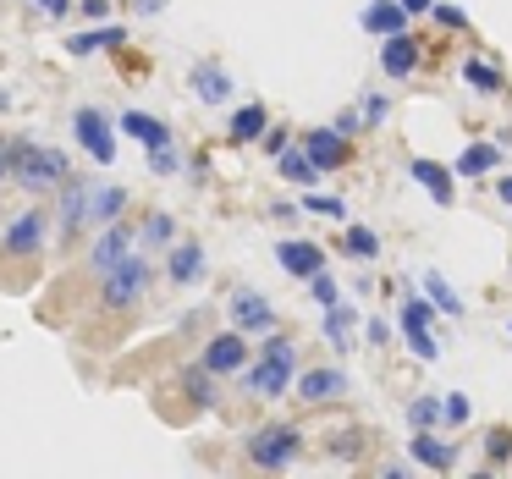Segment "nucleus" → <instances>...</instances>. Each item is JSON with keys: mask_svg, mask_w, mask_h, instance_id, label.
I'll list each match as a JSON object with an SVG mask.
<instances>
[{"mask_svg": "<svg viewBox=\"0 0 512 479\" xmlns=\"http://www.w3.org/2000/svg\"><path fill=\"white\" fill-rule=\"evenodd\" d=\"M122 133H127V138H138L144 149L171 144V127H166V122H155V116H144V111H122Z\"/></svg>", "mask_w": 512, "mask_h": 479, "instance_id": "22", "label": "nucleus"}, {"mask_svg": "<svg viewBox=\"0 0 512 479\" xmlns=\"http://www.w3.org/2000/svg\"><path fill=\"white\" fill-rule=\"evenodd\" d=\"M364 336L380 347V342H391V325H386V320H369V331H364Z\"/></svg>", "mask_w": 512, "mask_h": 479, "instance_id": "45", "label": "nucleus"}, {"mask_svg": "<svg viewBox=\"0 0 512 479\" xmlns=\"http://www.w3.org/2000/svg\"><path fill=\"white\" fill-rule=\"evenodd\" d=\"M501 160V149L496 144H468L463 155H457V177H485L490 166Z\"/></svg>", "mask_w": 512, "mask_h": 479, "instance_id": "28", "label": "nucleus"}, {"mask_svg": "<svg viewBox=\"0 0 512 479\" xmlns=\"http://www.w3.org/2000/svg\"><path fill=\"white\" fill-rule=\"evenodd\" d=\"M56 243H78L83 232H89V188L83 182H72L67 193H61V226H56Z\"/></svg>", "mask_w": 512, "mask_h": 479, "instance_id": "13", "label": "nucleus"}, {"mask_svg": "<svg viewBox=\"0 0 512 479\" xmlns=\"http://www.w3.org/2000/svg\"><path fill=\"white\" fill-rule=\"evenodd\" d=\"M303 155L314 160V171H342L347 160H353V138L336 133V127H314V133L303 138Z\"/></svg>", "mask_w": 512, "mask_h": 479, "instance_id": "7", "label": "nucleus"}, {"mask_svg": "<svg viewBox=\"0 0 512 479\" xmlns=\"http://www.w3.org/2000/svg\"><path fill=\"white\" fill-rule=\"evenodd\" d=\"M72 133H78V144H83V155H89V160H100V166H111V160H116V133H111V122H105L94 105H83V111L72 116Z\"/></svg>", "mask_w": 512, "mask_h": 479, "instance_id": "6", "label": "nucleus"}, {"mask_svg": "<svg viewBox=\"0 0 512 479\" xmlns=\"http://www.w3.org/2000/svg\"><path fill=\"white\" fill-rule=\"evenodd\" d=\"M133 12L149 17V12H166V0H133Z\"/></svg>", "mask_w": 512, "mask_h": 479, "instance_id": "48", "label": "nucleus"}, {"mask_svg": "<svg viewBox=\"0 0 512 479\" xmlns=\"http://www.w3.org/2000/svg\"><path fill=\"white\" fill-rule=\"evenodd\" d=\"M226 314H232V325L243 336H265V331H276V303L265 298V292H254V287H237L232 292V303H226Z\"/></svg>", "mask_w": 512, "mask_h": 479, "instance_id": "5", "label": "nucleus"}, {"mask_svg": "<svg viewBox=\"0 0 512 479\" xmlns=\"http://www.w3.org/2000/svg\"><path fill=\"white\" fill-rule=\"evenodd\" d=\"M177 386H182V397H188L193 408H215V375H210L204 364L182 369V375H177Z\"/></svg>", "mask_w": 512, "mask_h": 479, "instance_id": "23", "label": "nucleus"}, {"mask_svg": "<svg viewBox=\"0 0 512 479\" xmlns=\"http://www.w3.org/2000/svg\"><path fill=\"white\" fill-rule=\"evenodd\" d=\"M292 369H298V347L281 336V342L265 347V358H259V364H243L237 375H243V386L254 391V397H281V391L292 386Z\"/></svg>", "mask_w": 512, "mask_h": 479, "instance_id": "1", "label": "nucleus"}, {"mask_svg": "<svg viewBox=\"0 0 512 479\" xmlns=\"http://www.w3.org/2000/svg\"><path fill=\"white\" fill-rule=\"evenodd\" d=\"M34 6H39L45 17H67V0H34Z\"/></svg>", "mask_w": 512, "mask_h": 479, "instance_id": "47", "label": "nucleus"}, {"mask_svg": "<svg viewBox=\"0 0 512 479\" xmlns=\"http://www.w3.org/2000/svg\"><path fill=\"white\" fill-rule=\"evenodd\" d=\"M138 237H144V248H171V243H177V221H171L166 210H149Z\"/></svg>", "mask_w": 512, "mask_h": 479, "instance_id": "29", "label": "nucleus"}, {"mask_svg": "<svg viewBox=\"0 0 512 479\" xmlns=\"http://www.w3.org/2000/svg\"><path fill=\"white\" fill-rule=\"evenodd\" d=\"M303 457V435L298 424H265V430L248 435V463L276 474V468H292Z\"/></svg>", "mask_w": 512, "mask_h": 479, "instance_id": "4", "label": "nucleus"}, {"mask_svg": "<svg viewBox=\"0 0 512 479\" xmlns=\"http://www.w3.org/2000/svg\"><path fill=\"white\" fill-rule=\"evenodd\" d=\"M386 116H391V100H386V94H364V105H358V122H364V127H380Z\"/></svg>", "mask_w": 512, "mask_h": 479, "instance_id": "36", "label": "nucleus"}, {"mask_svg": "<svg viewBox=\"0 0 512 479\" xmlns=\"http://www.w3.org/2000/svg\"><path fill=\"white\" fill-rule=\"evenodd\" d=\"M149 171H160V177H177V171H182V155H177L171 144H155V149H149Z\"/></svg>", "mask_w": 512, "mask_h": 479, "instance_id": "37", "label": "nucleus"}, {"mask_svg": "<svg viewBox=\"0 0 512 479\" xmlns=\"http://www.w3.org/2000/svg\"><path fill=\"white\" fill-rule=\"evenodd\" d=\"M265 122H270L265 105H243V111L232 116V144H254V138L265 133Z\"/></svg>", "mask_w": 512, "mask_h": 479, "instance_id": "27", "label": "nucleus"}, {"mask_svg": "<svg viewBox=\"0 0 512 479\" xmlns=\"http://www.w3.org/2000/svg\"><path fill=\"white\" fill-rule=\"evenodd\" d=\"M204 265H210V254H204V243H171L166 254V281L171 287H193V281H204Z\"/></svg>", "mask_w": 512, "mask_h": 479, "instance_id": "10", "label": "nucleus"}, {"mask_svg": "<svg viewBox=\"0 0 512 479\" xmlns=\"http://www.w3.org/2000/svg\"><path fill=\"white\" fill-rule=\"evenodd\" d=\"M463 78H468V83H474V89H479V94H490V100H496V94H501V89H507V78H501V72H496V67H490V61H485V56H468V61H463Z\"/></svg>", "mask_w": 512, "mask_h": 479, "instance_id": "26", "label": "nucleus"}, {"mask_svg": "<svg viewBox=\"0 0 512 479\" xmlns=\"http://www.w3.org/2000/svg\"><path fill=\"white\" fill-rule=\"evenodd\" d=\"M358 23H364V34H402V28H408V12H402L397 0H375V6H364V17H358Z\"/></svg>", "mask_w": 512, "mask_h": 479, "instance_id": "20", "label": "nucleus"}, {"mask_svg": "<svg viewBox=\"0 0 512 479\" xmlns=\"http://www.w3.org/2000/svg\"><path fill=\"white\" fill-rule=\"evenodd\" d=\"M358 446H364V435H358V430H347V435H336V441H331V452L353 463V452H358Z\"/></svg>", "mask_w": 512, "mask_h": 479, "instance_id": "43", "label": "nucleus"}, {"mask_svg": "<svg viewBox=\"0 0 512 479\" xmlns=\"http://www.w3.org/2000/svg\"><path fill=\"white\" fill-rule=\"evenodd\" d=\"M430 17H435L441 28H468V12H463V6H452V0H441V6L430 0Z\"/></svg>", "mask_w": 512, "mask_h": 479, "instance_id": "40", "label": "nucleus"}, {"mask_svg": "<svg viewBox=\"0 0 512 479\" xmlns=\"http://www.w3.org/2000/svg\"><path fill=\"white\" fill-rule=\"evenodd\" d=\"M496 199H501V204H512V177H501V182H496Z\"/></svg>", "mask_w": 512, "mask_h": 479, "instance_id": "51", "label": "nucleus"}, {"mask_svg": "<svg viewBox=\"0 0 512 479\" xmlns=\"http://www.w3.org/2000/svg\"><path fill=\"white\" fill-rule=\"evenodd\" d=\"M0 248H6V254H17V259L39 254V248H45V215H39V210L17 215V221L6 226V237H0Z\"/></svg>", "mask_w": 512, "mask_h": 479, "instance_id": "12", "label": "nucleus"}, {"mask_svg": "<svg viewBox=\"0 0 512 479\" xmlns=\"http://www.w3.org/2000/svg\"><path fill=\"white\" fill-rule=\"evenodd\" d=\"M133 237H138V232H127L122 221L100 226V237H94V248H89V265H94V276H105V270H111L122 254H133Z\"/></svg>", "mask_w": 512, "mask_h": 479, "instance_id": "11", "label": "nucleus"}, {"mask_svg": "<svg viewBox=\"0 0 512 479\" xmlns=\"http://www.w3.org/2000/svg\"><path fill=\"white\" fill-rule=\"evenodd\" d=\"M402 342H408V353L419 358V364H435V358H441V347H435L430 325H402Z\"/></svg>", "mask_w": 512, "mask_h": 479, "instance_id": "30", "label": "nucleus"}, {"mask_svg": "<svg viewBox=\"0 0 512 479\" xmlns=\"http://www.w3.org/2000/svg\"><path fill=\"white\" fill-rule=\"evenodd\" d=\"M259 144H265V155H281V149L292 144V133H287V127H270V122H265V133H259Z\"/></svg>", "mask_w": 512, "mask_h": 479, "instance_id": "41", "label": "nucleus"}, {"mask_svg": "<svg viewBox=\"0 0 512 479\" xmlns=\"http://www.w3.org/2000/svg\"><path fill=\"white\" fill-rule=\"evenodd\" d=\"M309 298L320 303V309H331V303H342V298H336V281L325 276V270H314V276H309Z\"/></svg>", "mask_w": 512, "mask_h": 479, "instance_id": "38", "label": "nucleus"}, {"mask_svg": "<svg viewBox=\"0 0 512 479\" xmlns=\"http://www.w3.org/2000/svg\"><path fill=\"white\" fill-rule=\"evenodd\" d=\"M320 331H325V342H331L336 353H353V309L331 303V309H325V320H320Z\"/></svg>", "mask_w": 512, "mask_h": 479, "instance_id": "24", "label": "nucleus"}, {"mask_svg": "<svg viewBox=\"0 0 512 479\" xmlns=\"http://www.w3.org/2000/svg\"><path fill=\"white\" fill-rule=\"evenodd\" d=\"M419 67V39L402 28V34H386V50H380V72L386 78H408V72Z\"/></svg>", "mask_w": 512, "mask_h": 479, "instance_id": "15", "label": "nucleus"}, {"mask_svg": "<svg viewBox=\"0 0 512 479\" xmlns=\"http://www.w3.org/2000/svg\"><path fill=\"white\" fill-rule=\"evenodd\" d=\"M358 127H364V122H358V111H347V116H336V133H347V138H353V133H358Z\"/></svg>", "mask_w": 512, "mask_h": 479, "instance_id": "46", "label": "nucleus"}, {"mask_svg": "<svg viewBox=\"0 0 512 479\" xmlns=\"http://www.w3.org/2000/svg\"><path fill=\"white\" fill-rule=\"evenodd\" d=\"M276 265L287 270V276L309 281L314 270H325V254H320V243H309V237H281V243H276Z\"/></svg>", "mask_w": 512, "mask_h": 479, "instance_id": "9", "label": "nucleus"}, {"mask_svg": "<svg viewBox=\"0 0 512 479\" xmlns=\"http://www.w3.org/2000/svg\"><path fill=\"white\" fill-rule=\"evenodd\" d=\"M485 452H490V463H512V430H490L485 435Z\"/></svg>", "mask_w": 512, "mask_h": 479, "instance_id": "39", "label": "nucleus"}, {"mask_svg": "<svg viewBox=\"0 0 512 479\" xmlns=\"http://www.w3.org/2000/svg\"><path fill=\"white\" fill-rule=\"evenodd\" d=\"M6 171H12V144L0 138V177H6Z\"/></svg>", "mask_w": 512, "mask_h": 479, "instance_id": "50", "label": "nucleus"}, {"mask_svg": "<svg viewBox=\"0 0 512 479\" xmlns=\"http://www.w3.org/2000/svg\"><path fill=\"white\" fill-rule=\"evenodd\" d=\"M12 177L23 182L28 193H45L56 182H67V155L50 144H17L12 149Z\"/></svg>", "mask_w": 512, "mask_h": 479, "instance_id": "3", "label": "nucleus"}, {"mask_svg": "<svg viewBox=\"0 0 512 479\" xmlns=\"http://www.w3.org/2000/svg\"><path fill=\"white\" fill-rule=\"evenodd\" d=\"M397 6H402V12H408V17H419V12H430V0H397Z\"/></svg>", "mask_w": 512, "mask_h": 479, "instance_id": "49", "label": "nucleus"}, {"mask_svg": "<svg viewBox=\"0 0 512 479\" xmlns=\"http://www.w3.org/2000/svg\"><path fill=\"white\" fill-rule=\"evenodd\" d=\"M0 111H12V89H0Z\"/></svg>", "mask_w": 512, "mask_h": 479, "instance_id": "52", "label": "nucleus"}, {"mask_svg": "<svg viewBox=\"0 0 512 479\" xmlns=\"http://www.w3.org/2000/svg\"><path fill=\"white\" fill-rule=\"evenodd\" d=\"M342 248H347L353 259H375V254H380V237L369 232V226H353V232L342 237Z\"/></svg>", "mask_w": 512, "mask_h": 479, "instance_id": "33", "label": "nucleus"}, {"mask_svg": "<svg viewBox=\"0 0 512 479\" xmlns=\"http://www.w3.org/2000/svg\"><path fill=\"white\" fill-rule=\"evenodd\" d=\"M122 45H127V28H116V23L89 28V34H72V39H67L72 56H94V50H122Z\"/></svg>", "mask_w": 512, "mask_h": 479, "instance_id": "21", "label": "nucleus"}, {"mask_svg": "<svg viewBox=\"0 0 512 479\" xmlns=\"http://www.w3.org/2000/svg\"><path fill=\"white\" fill-rule=\"evenodd\" d=\"M435 320V303L430 298H408V292H402V320L397 325H430Z\"/></svg>", "mask_w": 512, "mask_h": 479, "instance_id": "34", "label": "nucleus"}, {"mask_svg": "<svg viewBox=\"0 0 512 479\" xmlns=\"http://www.w3.org/2000/svg\"><path fill=\"white\" fill-rule=\"evenodd\" d=\"M408 452L419 457L424 468H435V474H446V468H457V446H446L441 435H430V430H413Z\"/></svg>", "mask_w": 512, "mask_h": 479, "instance_id": "18", "label": "nucleus"}, {"mask_svg": "<svg viewBox=\"0 0 512 479\" xmlns=\"http://www.w3.org/2000/svg\"><path fill=\"white\" fill-rule=\"evenodd\" d=\"M105 287H100V303L111 314H122V309H133L138 298L149 292V281H155V270H149V259H138V254H122L111 270H105Z\"/></svg>", "mask_w": 512, "mask_h": 479, "instance_id": "2", "label": "nucleus"}, {"mask_svg": "<svg viewBox=\"0 0 512 479\" xmlns=\"http://www.w3.org/2000/svg\"><path fill=\"white\" fill-rule=\"evenodd\" d=\"M347 369H303L298 375V391H303V402H336V397H347Z\"/></svg>", "mask_w": 512, "mask_h": 479, "instance_id": "14", "label": "nucleus"}, {"mask_svg": "<svg viewBox=\"0 0 512 479\" xmlns=\"http://www.w3.org/2000/svg\"><path fill=\"white\" fill-rule=\"evenodd\" d=\"M276 166H281V177H287V182H314V177H320V171H314V160L303 155V149H281Z\"/></svg>", "mask_w": 512, "mask_h": 479, "instance_id": "31", "label": "nucleus"}, {"mask_svg": "<svg viewBox=\"0 0 512 479\" xmlns=\"http://www.w3.org/2000/svg\"><path fill=\"white\" fill-rule=\"evenodd\" d=\"M507 331H512V325H507Z\"/></svg>", "mask_w": 512, "mask_h": 479, "instance_id": "53", "label": "nucleus"}, {"mask_svg": "<svg viewBox=\"0 0 512 479\" xmlns=\"http://www.w3.org/2000/svg\"><path fill=\"white\" fill-rule=\"evenodd\" d=\"M408 177L419 182L435 204H452V171L446 166H435V160H408Z\"/></svg>", "mask_w": 512, "mask_h": 479, "instance_id": "19", "label": "nucleus"}, {"mask_svg": "<svg viewBox=\"0 0 512 479\" xmlns=\"http://www.w3.org/2000/svg\"><path fill=\"white\" fill-rule=\"evenodd\" d=\"M127 204H133V193H127V188H89V232L122 221Z\"/></svg>", "mask_w": 512, "mask_h": 479, "instance_id": "16", "label": "nucleus"}, {"mask_svg": "<svg viewBox=\"0 0 512 479\" xmlns=\"http://www.w3.org/2000/svg\"><path fill=\"white\" fill-rule=\"evenodd\" d=\"M468 419H474V408H468V397H463V391L441 397V424H452V430H457V424H468Z\"/></svg>", "mask_w": 512, "mask_h": 479, "instance_id": "35", "label": "nucleus"}, {"mask_svg": "<svg viewBox=\"0 0 512 479\" xmlns=\"http://www.w3.org/2000/svg\"><path fill=\"white\" fill-rule=\"evenodd\" d=\"M193 94H199L204 105H226V100H232V78H226L221 61H199V67H193Z\"/></svg>", "mask_w": 512, "mask_h": 479, "instance_id": "17", "label": "nucleus"}, {"mask_svg": "<svg viewBox=\"0 0 512 479\" xmlns=\"http://www.w3.org/2000/svg\"><path fill=\"white\" fill-rule=\"evenodd\" d=\"M419 287H424V298L435 303V314H452V320L463 314V298L452 292V281H446V276H435V270H424V276H419Z\"/></svg>", "mask_w": 512, "mask_h": 479, "instance_id": "25", "label": "nucleus"}, {"mask_svg": "<svg viewBox=\"0 0 512 479\" xmlns=\"http://www.w3.org/2000/svg\"><path fill=\"white\" fill-rule=\"evenodd\" d=\"M199 364L210 369L215 380L237 375V369L248 364V342H243V331H221V336H210V347H204V358H199Z\"/></svg>", "mask_w": 512, "mask_h": 479, "instance_id": "8", "label": "nucleus"}, {"mask_svg": "<svg viewBox=\"0 0 512 479\" xmlns=\"http://www.w3.org/2000/svg\"><path fill=\"white\" fill-rule=\"evenodd\" d=\"M83 17H94V23H100V17H111V0H83Z\"/></svg>", "mask_w": 512, "mask_h": 479, "instance_id": "44", "label": "nucleus"}, {"mask_svg": "<svg viewBox=\"0 0 512 479\" xmlns=\"http://www.w3.org/2000/svg\"><path fill=\"white\" fill-rule=\"evenodd\" d=\"M408 424L413 430H435V424H441V397H413L408 402Z\"/></svg>", "mask_w": 512, "mask_h": 479, "instance_id": "32", "label": "nucleus"}, {"mask_svg": "<svg viewBox=\"0 0 512 479\" xmlns=\"http://www.w3.org/2000/svg\"><path fill=\"white\" fill-rule=\"evenodd\" d=\"M298 210H309V215H347V210H342V199H320V193H309V199H303Z\"/></svg>", "mask_w": 512, "mask_h": 479, "instance_id": "42", "label": "nucleus"}]
</instances>
